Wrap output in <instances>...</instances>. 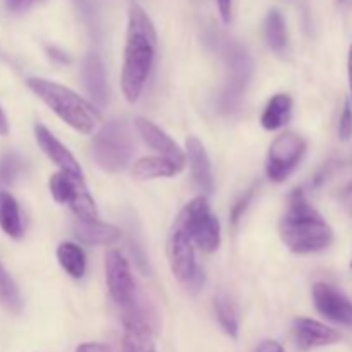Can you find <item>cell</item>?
I'll list each match as a JSON object with an SVG mask.
<instances>
[{"mask_svg":"<svg viewBox=\"0 0 352 352\" xmlns=\"http://www.w3.org/2000/svg\"><path fill=\"white\" fill-rule=\"evenodd\" d=\"M278 234L282 243L296 254L318 253L333 241L332 227L309 203L302 189H294L289 196L287 208L278 222Z\"/></svg>","mask_w":352,"mask_h":352,"instance_id":"2","label":"cell"},{"mask_svg":"<svg viewBox=\"0 0 352 352\" xmlns=\"http://www.w3.org/2000/svg\"><path fill=\"white\" fill-rule=\"evenodd\" d=\"M253 352H285L284 347L277 342V340H263L256 346Z\"/></svg>","mask_w":352,"mask_h":352,"instance_id":"32","label":"cell"},{"mask_svg":"<svg viewBox=\"0 0 352 352\" xmlns=\"http://www.w3.org/2000/svg\"><path fill=\"white\" fill-rule=\"evenodd\" d=\"M254 192H256V186H253V188L248 189V191L244 192V195L241 196L236 203H234L232 208H230V222H232V226H237V223H239V220L243 219L244 213H246V210L250 208L251 201H253Z\"/></svg>","mask_w":352,"mask_h":352,"instance_id":"28","label":"cell"},{"mask_svg":"<svg viewBox=\"0 0 352 352\" xmlns=\"http://www.w3.org/2000/svg\"><path fill=\"white\" fill-rule=\"evenodd\" d=\"M122 352H157L155 325L136 299L122 308Z\"/></svg>","mask_w":352,"mask_h":352,"instance_id":"9","label":"cell"},{"mask_svg":"<svg viewBox=\"0 0 352 352\" xmlns=\"http://www.w3.org/2000/svg\"><path fill=\"white\" fill-rule=\"evenodd\" d=\"M265 40L275 54H284L287 48V26L280 10H268L265 17Z\"/></svg>","mask_w":352,"mask_h":352,"instance_id":"24","label":"cell"},{"mask_svg":"<svg viewBox=\"0 0 352 352\" xmlns=\"http://www.w3.org/2000/svg\"><path fill=\"white\" fill-rule=\"evenodd\" d=\"M292 105H294V102L285 93H278V95L272 96L267 105H265L263 113H261V126L267 131H277L284 127L291 120Z\"/></svg>","mask_w":352,"mask_h":352,"instance_id":"21","label":"cell"},{"mask_svg":"<svg viewBox=\"0 0 352 352\" xmlns=\"http://www.w3.org/2000/svg\"><path fill=\"white\" fill-rule=\"evenodd\" d=\"M0 229L12 239H21L24 234L19 203L7 191H0Z\"/></svg>","mask_w":352,"mask_h":352,"instance_id":"22","label":"cell"},{"mask_svg":"<svg viewBox=\"0 0 352 352\" xmlns=\"http://www.w3.org/2000/svg\"><path fill=\"white\" fill-rule=\"evenodd\" d=\"M57 260L62 270L72 278H82L86 274V254L74 243H60L57 248Z\"/></svg>","mask_w":352,"mask_h":352,"instance_id":"23","label":"cell"},{"mask_svg":"<svg viewBox=\"0 0 352 352\" xmlns=\"http://www.w3.org/2000/svg\"><path fill=\"white\" fill-rule=\"evenodd\" d=\"M196 248L191 236L186 230L181 217H175L170 227L167 243L168 265L174 277L188 289L189 292H198L205 284V272L196 263Z\"/></svg>","mask_w":352,"mask_h":352,"instance_id":"4","label":"cell"},{"mask_svg":"<svg viewBox=\"0 0 352 352\" xmlns=\"http://www.w3.org/2000/svg\"><path fill=\"white\" fill-rule=\"evenodd\" d=\"M181 165L175 162L168 160L165 157H143L140 160L134 162L133 165V175L140 181H148V179H158V177H174L179 172H182Z\"/></svg>","mask_w":352,"mask_h":352,"instance_id":"20","label":"cell"},{"mask_svg":"<svg viewBox=\"0 0 352 352\" xmlns=\"http://www.w3.org/2000/svg\"><path fill=\"white\" fill-rule=\"evenodd\" d=\"M28 88L74 131L81 134H91L95 131L100 112L71 88L41 78L28 79Z\"/></svg>","mask_w":352,"mask_h":352,"instance_id":"3","label":"cell"},{"mask_svg":"<svg viewBox=\"0 0 352 352\" xmlns=\"http://www.w3.org/2000/svg\"><path fill=\"white\" fill-rule=\"evenodd\" d=\"M93 158L107 172H120L133 158V138L124 120H109L93 138Z\"/></svg>","mask_w":352,"mask_h":352,"instance_id":"5","label":"cell"},{"mask_svg":"<svg viewBox=\"0 0 352 352\" xmlns=\"http://www.w3.org/2000/svg\"><path fill=\"white\" fill-rule=\"evenodd\" d=\"M105 280L113 301L124 308L136 299V284L131 274L129 261L119 250H109L105 254Z\"/></svg>","mask_w":352,"mask_h":352,"instance_id":"10","label":"cell"},{"mask_svg":"<svg viewBox=\"0 0 352 352\" xmlns=\"http://www.w3.org/2000/svg\"><path fill=\"white\" fill-rule=\"evenodd\" d=\"M315 184L318 188L320 186L332 188V192L337 196V199L352 212V160L327 165L316 175Z\"/></svg>","mask_w":352,"mask_h":352,"instance_id":"14","label":"cell"},{"mask_svg":"<svg viewBox=\"0 0 352 352\" xmlns=\"http://www.w3.org/2000/svg\"><path fill=\"white\" fill-rule=\"evenodd\" d=\"M48 189L52 198L60 205H71L81 192L88 191L82 175L64 170H58L52 175L48 181Z\"/></svg>","mask_w":352,"mask_h":352,"instance_id":"19","label":"cell"},{"mask_svg":"<svg viewBox=\"0 0 352 352\" xmlns=\"http://www.w3.org/2000/svg\"><path fill=\"white\" fill-rule=\"evenodd\" d=\"M9 134V120H7L6 112L0 107V136H7Z\"/></svg>","mask_w":352,"mask_h":352,"instance_id":"34","label":"cell"},{"mask_svg":"<svg viewBox=\"0 0 352 352\" xmlns=\"http://www.w3.org/2000/svg\"><path fill=\"white\" fill-rule=\"evenodd\" d=\"M313 302L323 318L342 327L352 329V302L339 289L327 282H318L313 285Z\"/></svg>","mask_w":352,"mask_h":352,"instance_id":"11","label":"cell"},{"mask_svg":"<svg viewBox=\"0 0 352 352\" xmlns=\"http://www.w3.org/2000/svg\"><path fill=\"white\" fill-rule=\"evenodd\" d=\"M21 170H23V160L19 155L7 153L0 158V186L14 184L17 177H19Z\"/></svg>","mask_w":352,"mask_h":352,"instance_id":"27","label":"cell"},{"mask_svg":"<svg viewBox=\"0 0 352 352\" xmlns=\"http://www.w3.org/2000/svg\"><path fill=\"white\" fill-rule=\"evenodd\" d=\"M0 306L10 313H19L23 309V299H21L19 289L12 280L6 268L0 263Z\"/></svg>","mask_w":352,"mask_h":352,"instance_id":"26","label":"cell"},{"mask_svg":"<svg viewBox=\"0 0 352 352\" xmlns=\"http://www.w3.org/2000/svg\"><path fill=\"white\" fill-rule=\"evenodd\" d=\"M306 153V141L294 133H284L274 140L267 155L265 172L272 182H284Z\"/></svg>","mask_w":352,"mask_h":352,"instance_id":"8","label":"cell"},{"mask_svg":"<svg viewBox=\"0 0 352 352\" xmlns=\"http://www.w3.org/2000/svg\"><path fill=\"white\" fill-rule=\"evenodd\" d=\"M157 55V30L150 16L140 3L133 2L127 14L126 47H124V64L120 86L129 103L140 100L144 85L153 69Z\"/></svg>","mask_w":352,"mask_h":352,"instance_id":"1","label":"cell"},{"mask_svg":"<svg viewBox=\"0 0 352 352\" xmlns=\"http://www.w3.org/2000/svg\"><path fill=\"white\" fill-rule=\"evenodd\" d=\"M347 72H349V93H351V105H352V43L349 48V57H347Z\"/></svg>","mask_w":352,"mask_h":352,"instance_id":"35","label":"cell"},{"mask_svg":"<svg viewBox=\"0 0 352 352\" xmlns=\"http://www.w3.org/2000/svg\"><path fill=\"white\" fill-rule=\"evenodd\" d=\"M186 230L191 236L192 244L203 253H215L222 241L220 222L213 213L206 196H198L191 199L184 208L179 212Z\"/></svg>","mask_w":352,"mask_h":352,"instance_id":"6","label":"cell"},{"mask_svg":"<svg viewBox=\"0 0 352 352\" xmlns=\"http://www.w3.org/2000/svg\"><path fill=\"white\" fill-rule=\"evenodd\" d=\"M213 308H215L217 320H219L223 332L232 339H237V336H239V315H237V306L234 305L232 299L227 294L215 296Z\"/></svg>","mask_w":352,"mask_h":352,"instance_id":"25","label":"cell"},{"mask_svg":"<svg viewBox=\"0 0 352 352\" xmlns=\"http://www.w3.org/2000/svg\"><path fill=\"white\" fill-rule=\"evenodd\" d=\"M74 236L79 243L89 244V246H112L120 239V229L102 220H93V222L76 220Z\"/></svg>","mask_w":352,"mask_h":352,"instance_id":"17","label":"cell"},{"mask_svg":"<svg viewBox=\"0 0 352 352\" xmlns=\"http://www.w3.org/2000/svg\"><path fill=\"white\" fill-rule=\"evenodd\" d=\"M292 333H294V340L301 351L333 346L340 340V333L337 330L311 318H296L294 325H292Z\"/></svg>","mask_w":352,"mask_h":352,"instance_id":"12","label":"cell"},{"mask_svg":"<svg viewBox=\"0 0 352 352\" xmlns=\"http://www.w3.org/2000/svg\"><path fill=\"white\" fill-rule=\"evenodd\" d=\"M351 268H352V261H351Z\"/></svg>","mask_w":352,"mask_h":352,"instance_id":"36","label":"cell"},{"mask_svg":"<svg viewBox=\"0 0 352 352\" xmlns=\"http://www.w3.org/2000/svg\"><path fill=\"white\" fill-rule=\"evenodd\" d=\"M186 160H189L195 184L198 186L199 191H203V196L212 195L213 188H215L212 162H210V157L203 143L196 136H189L186 140Z\"/></svg>","mask_w":352,"mask_h":352,"instance_id":"15","label":"cell"},{"mask_svg":"<svg viewBox=\"0 0 352 352\" xmlns=\"http://www.w3.org/2000/svg\"><path fill=\"white\" fill-rule=\"evenodd\" d=\"M76 352H110V347L100 342H85L76 349Z\"/></svg>","mask_w":352,"mask_h":352,"instance_id":"33","label":"cell"},{"mask_svg":"<svg viewBox=\"0 0 352 352\" xmlns=\"http://www.w3.org/2000/svg\"><path fill=\"white\" fill-rule=\"evenodd\" d=\"M134 126H136L138 133L143 138L144 143L150 148H153L155 151L160 153V157L168 158V160L175 162L177 165L184 167L186 165V153L181 150L177 143L165 133L164 129L153 124L151 120L144 119V117H138L134 120Z\"/></svg>","mask_w":352,"mask_h":352,"instance_id":"13","label":"cell"},{"mask_svg":"<svg viewBox=\"0 0 352 352\" xmlns=\"http://www.w3.org/2000/svg\"><path fill=\"white\" fill-rule=\"evenodd\" d=\"M217 7H219V14L226 24L230 23L232 19V0H215Z\"/></svg>","mask_w":352,"mask_h":352,"instance_id":"30","label":"cell"},{"mask_svg":"<svg viewBox=\"0 0 352 352\" xmlns=\"http://www.w3.org/2000/svg\"><path fill=\"white\" fill-rule=\"evenodd\" d=\"M34 138H36L38 146L41 148L45 155L48 157V160L54 162L58 167V170L71 172V174H79L82 175V168L79 165V162L76 160L74 155L50 133L45 126L36 124L34 126Z\"/></svg>","mask_w":352,"mask_h":352,"instance_id":"16","label":"cell"},{"mask_svg":"<svg viewBox=\"0 0 352 352\" xmlns=\"http://www.w3.org/2000/svg\"><path fill=\"white\" fill-rule=\"evenodd\" d=\"M82 79L88 95L91 96L96 107H103L107 103V78L102 60L96 54H88L82 62Z\"/></svg>","mask_w":352,"mask_h":352,"instance_id":"18","label":"cell"},{"mask_svg":"<svg viewBox=\"0 0 352 352\" xmlns=\"http://www.w3.org/2000/svg\"><path fill=\"white\" fill-rule=\"evenodd\" d=\"M223 54H226L227 67H229V78H227L226 88H223L219 103L222 110L230 112L239 105L241 98L246 91L251 72H253V60H251L250 54L236 43H227Z\"/></svg>","mask_w":352,"mask_h":352,"instance_id":"7","label":"cell"},{"mask_svg":"<svg viewBox=\"0 0 352 352\" xmlns=\"http://www.w3.org/2000/svg\"><path fill=\"white\" fill-rule=\"evenodd\" d=\"M339 138L342 141H347L352 138V105L349 100H346L342 112H340Z\"/></svg>","mask_w":352,"mask_h":352,"instance_id":"29","label":"cell"},{"mask_svg":"<svg viewBox=\"0 0 352 352\" xmlns=\"http://www.w3.org/2000/svg\"><path fill=\"white\" fill-rule=\"evenodd\" d=\"M34 0H6V7L10 10V12H24V10L30 9V6Z\"/></svg>","mask_w":352,"mask_h":352,"instance_id":"31","label":"cell"}]
</instances>
